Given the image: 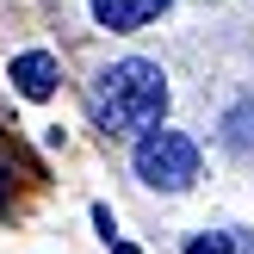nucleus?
I'll return each mask as SVG.
<instances>
[{
	"mask_svg": "<svg viewBox=\"0 0 254 254\" xmlns=\"http://www.w3.org/2000/svg\"><path fill=\"white\" fill-rule=\"evenodd\" d=\"M136 174L161 192H186L198 180V143L186 130H143L136 143Z\"/></svg>",
	"mask_w": 254,
	"mask_h": 254,
	"instance_id": "nucleus-2",
	"label": "nucleus"
},
{
	"mask_svg": "<svg viewBox=\"0 0 254 254\" xmlns=\"http://www.w3.org/2000/svg\"><path fill=\"white\" fill-rule=\"evenodd\" d=\"M174 0H93V19L106 25V31H136V25L161 19Z\"/></svg>",
	"mask_w": 254,
	"mask_h": 254,
	"instance_id": "nucleus-3",
	"label": "nucleus"
},
{
	"mask_svg": "<svg viewBox=\"0 0 254 254\" xmlns=\"http://www.w3.org/2000/svg\"><path fill=\"white\" fill-rule=\"evenodd\" d=\"M12 87H19L25 99H50V93H56V56H50V50L12 56Z\"/></svg>",
	"mask_w": 254,
	"mask_h": 254,
	"instance_id": "nucleus-4",
	"label": "nucleus"
},
{
	"mask_svg": "<svg viewBox=\"0 0 254 254\" xmlns=\"http://www.w3.org/2000/svg\"><path fill=\"white\" fill-rule=\"evenodd\" d=\"M186 254H236V242L223 230H211V236H192V242H186Z\"/></svg>",
	"mask_w": 254,
	"mask_h": 254,
	"instance_id": "nucleus-5",
	"label": "nucleus"
},
{
	"mask_svg": "<svg viewBox=\"0 0 254 254\" xmlns=\"http://www.w3.org/2000/svg\"><path fill=\"white\" fill-rule=\"evenodd\" d=\"M161 112H168V74L155 62L130 56L99 74V124L106 130H149V124H161Z\"/></svg>",
	"mask_w": 254,
	"mask_h": 254,
	"instance_id": "nucleus-1",
	"label": "nucleus"
}]
</instances>
